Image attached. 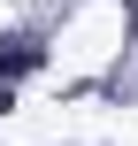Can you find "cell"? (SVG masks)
Masks as SVG:
<instances>
[{"mask_svg": "<svg viewBox=\"0 0 138 146\" xmlns=\"http://www.w3.org/2000/svg\"><path fill=\"white\" fill-rule=\"evenodd\" d=\"M23 69H38V38H0V85Z\"/></svg>", "mask_w": 138, "mask_h": 146, "instance_id": "1", "label": "cell"}, {"mask_svg": "<svg viewBox=\"0 0 138 146\" xmlns=\"http://www.w3.org/2000/svg\"><path fill=\"white\" fill-rule=\"evenodd\" d=\"M0 108H8V85H0Z\"/></svg>", "mask_w": 138, "mask_h": 146, "instance_id": "2", "label": "cell"}]
</instances>
